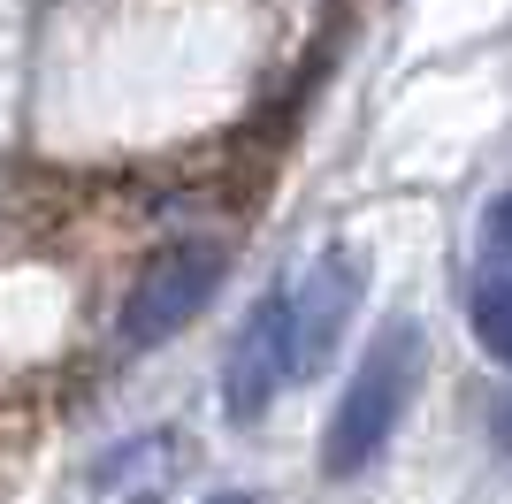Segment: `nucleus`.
I'll return each mask as SVG.
<instances>
[{
	"mask_svg": "<svg viewBox=\"0 0 512 504\" xmlns=\"http://www.w3.org/2000/svg\"><path fill=\"white\" fill-rule=\"evenodd\" d=\"M413 382H421V321L398 314V321L375 329L360 375H352L337 420H329V474H360V466L383 451L398 413H406V398H413Z\"/></svg>",
	"mask_w": 512,
	"mask_h": 504,
	"instance_id": "obj_1",
	"label": "nucleus"
},
{
	"mask_svg": "<svg viewBox=\"0 0 512 504\" xmlns=\"http://www.w3.org/2000/svg\"><path fill=\"white\" fill-rule=\"evenodd\" d=\"M222 291V245L214 237H176L146 260V275L130 283L123 298V344L130 352H153L169 344L176 329H192V314Z\"/></svg>",
	"mask_w": 512,
	"mask_h": 504,
	"instance_id": "obj_2",
	"label": "nucleus"
},
{
	"mask_svg": "<svg viewBox=\"0 0 512 504\" xmlns=\"http://www.w3.org/2000/svg\"><path fill=\"white\" fill-rule=\"evenodd\" d=\"M352 306H360V268L344 260V252H321L314 268L283 291V329H291V375H314V367H329V352H337L344 321H352Z\"/></svg>",
	"mask_w": 512,
	"mask_h": 504,
	"instance_id": "obj_3",
	"label": "nucleus"
},
{
	"mask_svg": "<svg viewBox=\"0 0 512 504\" xmlns=\"http://www.w3.org/2000/svg\"><path fill=\"white\" fill-rule=\"evenodd\" d=\"M291 382V329H283V291H268L253 306V321L237 329L230 359H222V413L260 420L276 405V390Z\"/></svg>",
	"mask_w": 512,
	"mask_h": 504,
	"instance_id": "obj_4",
	"label": "nucleus"
},
{
	"mask_svg": "<svg viewBox=\"0 0 512 504\" xmlns=\"http://www.w3.org/2000/svg\"><path fill=\"white\" fill-rule=\"evenodd\" d=\"M169 466H176V436L161 428V436L115 443V451L100 459V474H92V482H100V489H153L161 474H169Z\"/></svg>",
	"mask_w": 512,
	"mask_h": 504,
	"instance_id": "obj_5",
	"label": "nucleus"
},
{
	"mask_svg": "<svg viewBox=\"0 0 512 504\" xmlns=\"http://www.w3.org/2000/svg\"><path fill=\"white\" fill-rule=\"evenodd\" d=\"M474 336H482L490 359L512 367V275H490V283L474 291Z\"/></svg>",
	"mask_w": 512,
	"mask_h": 504,
	"instance_id": "obj_6",
	"label": "nucleus"
},
{
	"mask_svg": "<svg viewBox=\"0 0 512 504\" xmlns=\"http://www.w3.org/2000/svg\"><path fill=\"white\" fill-rule=\"evenodd\" d=\"M482 260L497 275H512V191H497L490 207H482Z\"/></svg>",
	"mask_w": 512,
	"mask_h": 504,
	"instance_id": "obj_7",
	"label": "nucleus"
},
{
	"mask_svg": "<svg viewBox=\"0 0 512 504\" xmlns=\"http://www.w3.org/2000/svg\"><path fill=\"white\" fill-rule=\"evenodd\" d=\"M497 443H505V451H512V390H505V398H497Z\"/></svg>",
	"mask_w": 512,
	"mask_h": 504,
	"instance_id": "obj_8",
	"label": "nucleus"
}]
</instances>
